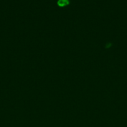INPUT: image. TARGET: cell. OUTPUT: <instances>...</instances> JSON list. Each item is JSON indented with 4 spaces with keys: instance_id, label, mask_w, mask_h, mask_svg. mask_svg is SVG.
I'll return each mask as SVG.
<instances>
[{
    "instance_id": "cell-1",
    "label": "cell",
    "mask_w": 127,
    "mask_h": 127,
    "mask_svg": "<svg viewBox=\"0 0 127 127\" xmlns=\"http://www.w3.org/2000/svg\"><path fill=\"white\" fill-rule=\"evenodd\" d=\"M69 3L68 0H59L58 5L60 6H64Z\"/></svg>"
}]
</instances>
